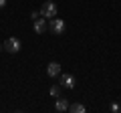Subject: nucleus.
<instances>
[{
  "label": "nucleus",
  "mask_w": 121,
  "mask_h": 113,
  "mask_svg": "<svg viewBox=\"0 0 121 113\" xmlns=\"http://www.w3.org/2000/svg\"><path fill=\"white\" fill-rule=\"evenodd\" d=\"M47 75H48L51 79L60 77V65H59V63H48V67H47Z\"/></svg>",
  "instance_id": "nucleus-5"
},
{
  "label": "nucleus",
  "mask_w": 121,
  "mask_h": 113,
  "mask_svg": "<svg viewBox=\"0 0 121 113\" xmlns=\"http://www.w3.org/2000/svg\"><path fill=\"white\" fill-rule=\"evenodd\" d=\"M39 16H40V10H39V12H36V10H35V12L30 14V18H32V20H36V18H39Z\"/></svg>",
  "instance_id": "nucleus-10"
},
{
  "label": "nucleus",
  "mask_w": 121,
  "mask_h": 113,
  "mask_svg": "<svg viewBox=\"0 0 121 113\" xmlns=\"http://www.w3.org/2000/svg\"><path fill=\"white\" fill-rule=\"evenodd\" d=\"M111 111H119V103H113L111 105Z\"/></svg>",
  "instance_id": "nucleus-11"
},
{
  "label": "nucleus",
  "mask_w": 121,
  "mask_h": 113,
  "mask_svg": "<svg viewBox=\"0 0 121 113\" xmlns=\"http://www.w3.org/2000/svg\"><path fill=\"white\" fill-rule=\"evenodd\" d=\"M2 48H4V44H0V52H2Z\"/></svg>",
  "instance_id": "nucleus-13"
},
{
  "label": "nucleus",
  "mask_w": 121,
  "mask_h": 113,
  "mask_svg": "<svg viewBox=\"0 0 121 113\" xmlns=\"http://www.w3.org/2000/svg\"><path fill=\"white\" fill-rule=\"evenodd\" d=\"M40 16H44V18H55L56 16V4L55 2H44L43 6H40Z\"/></svg>",
  "instance_id": "nucleus-2"
},
{
  "label": "nucleus",
  "mask_w": 121,
  "mask_h": 113,
  "mask_svg": "<svg viewBox=\"0 0 121 113\" xmlns=\"http://www.w3.org/2000/svg\"><path fill=\"white\" fill-rule=\"evenodd\" d=\"M48 93H51V97L56 99V97H60V87H59V85H52V87L48 89Z\"/></svg>",
  "instance_id": "nucleus-9"
},
{
  "label": "nucleus",
  "mask_w": 121,
  "mask_h": 113,
  "mask_svg": "<svg viewBox=\"0 0 121 113\" xmlns=\"http://www.w3.org/2000/svg\"><path fill=\"white\" fill-rule=\"evenodd\" d=\"M69 101L67 99H63V97H56V105H55V109L56 111H69Z\"/></svg>",
  "instance_id": "nucleus-7"
},
{
  "label": "nucleus",
  "mask_w": 121,
  "mask_h": 113,
  "mask_svg": "<svg viewBox=\"0 0 121 113\" xmlns=\"http://www.w3.org/2000/svg\"><path fill=\"white\" fill-rule=\"evenodd\" d=\"M60 85L67 87V89H73L75 85H77V81H75L73 75H60Z\"/></svg>",
  "instance_id": "nucleus-6"
},
{
  "label": "nucleus",
  "mask_w": 121,
  "mask_h": 113,
  "mask_svg": "<svg viewBox=\"0 0 121 113\" xmlns=\"http://www.w3.org/2000/svg\"><path fill=\"white\" fill-rule=\"evenodd\" d=\"M32 28H35V32H36V35H43V32L48 28L47 18H44V16H39V18L35 20V24H32Z\"/></svg>",
  "instance_id": "nucleus-4"
},
{
  "label": "nucleus",
  "mask_w": 121,
  "mask_h": 113,
  "mask_svg": "<svg viewBox=\"0 0 121 113\" xmlns=\"http://www.w3.org/2000/svg\"><path fill=\"white\" fill-rule=\"evenodd\" d=\"M4 51L10 52V55H14V52L20 51V40L16 39V36H10V39L4 40Z\"/></svg>",
  "instance_id": "nucleus-3"
},
{
  "label": "nucleus",
  "mask_w": 121,
  "mask_h": 113,
  "mask_svg": "<svg viewBox=\"0 0 121 113\" xmlns=\"http://www.w3.org/2000/svg\"><path fill=\"white\" fill-rule=\"evenodd\" d=\"M69 111H71V113H85V105H81V103H71V105H69Z\"/></svg>",
  "instance_id": "nucleus-8"
},
{
  "label": "nucleus",
  "mask_w": 121,
  "mask_h": 113,
  "mask_svg": "<svg viewBox=\"0 0 121 113\" xmlns=\"http://www.w3.org/2000/svg\"><path fill=\"white\" fill-rule=\"evenodd\" d=\"M119 111H121V103H119Z\"/></svg>",
  "instance_id": "nucleus-14"
},
{
  "label": "nucleus",
  "mask_w": 121,
  "mask_h": 113,
  "mask_svg": "<svg viewBox=\"0 0 121 113\" xmlns=\"http://www.w3.org/2000/svg\"><path fill=\"white\" fill-rule=\"evenodd\" d=\"M48 28H51V32L52 35H63L65 32V28H67V24H65V20L63 18H51V22H48Z\"/></svg>",
  "instance_id": "nucleus-1"
},
{
  "label": "nucleus",
  "mask_w": 121,
  "mask_h": 113,
  "mask_svg": "<svg viewBox=\"0 0 121 113\" xmlns=\"http://www.w3.org/2000/svg\"><path fill=\"white\" fill-rule=\"evenodd\" d=\"M6 6V0H0V8H4Z\"/></svg>",
  "instance_id": "nucleus-12"
}]
</instances>
